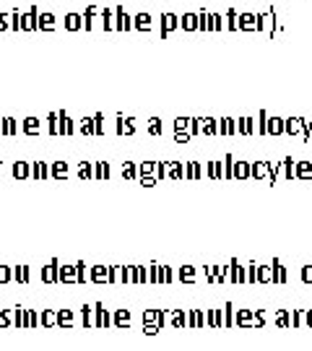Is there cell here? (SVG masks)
I'll return each instance as SVG.
<instances>
[{"label":"cell","mask_w":312,"mask_h":351,"mask_svg":"<svg viewBox=\"0 0 312 351\" xmlns=\"http://www.w3.org/2000/svg\"><path fill=\"white\" fill-rule=\"evenodd\" d=\"M19 26H21V32H39V8L37 5H29V11H21Z\"/></svg>","instance_id":"1"},{"label":"cell","mask_w":312,"mask_h":351,"mask_svg":"<svg viewBox=\"0 0 312 351\" xmlns=\"http://www.w3.org/2000/svg\"><path fill=\"white\" fill-rule=\"evenodd\" d=\"M58 120H60V136L71 138V136H75V133H78V125L71 120V114L65 112V110H60V112H58Z\"/></svg>","instance_id":"2"},{"label":"cell","mask_w":312,"mask_h":351,"mask_svg":"<svg viewBox=\"0 0 312 351\" xmlns=\"http://www.w3.org/2000/svg\"><path fill=\"white\" fill-rule=\"evenodd\" d=\"M62 29L65 32H81L84 29V13H68L62 19Z\"/></svg>","instance_id":"3"},{"label":"cell","mask_w":312,"mask_h":351,"mask_svg":"<svg viewBox=\"0 0 312 351\" xmlns=\"http://www.w3.org/2000/svg\"><path fill=\"white\" fill-rule=\"evenodd\" d=\"M42 278H45L47 284L60 281V261H50V265H47V268H42Z\"/></svg>","instance_id":"4"},{"label":"cell","mask_w":312,"mask_h":351,"mask_svg":"<svg viewBox=\"0 0 312 351\" xmlns=\"http://www.w3.org/2000/svg\"><path fill=\"white\" fill-rule=\"evenodd\" d=\"M21 133H26V136H39L42 133V120L39 117H26L24 123H21Z\"/></svg>","instance_id":"5"},{"label":"cell","mask_w":312,"mask_h":351,"mask_svg":"<svg viewBox=\"0 0 312 351\" xmlns=\"http://www.w3.org/2000/svg\"><path fill=\"white\" fill-rule=\"evenodd\" d=\"M13 180H32V164L26 162H16L11 169Z\"/></svg>","instance_id":"6"},{"label":"cell","mask_w":312,"mask_h":351,"mask_svg":"<svg viewBox=\"0 0 312 351\" xmlns=\"http://www.w3.org/2000/svg\"><path fill=\"white\" fill-rule=\"evenodd\" d=\"M58 29V19L52 13H39V32H55Z\"/></svg>","instance_id":"7"},{"label":"cell","mask_w":312,"mask_h":351,"mask_svg":"<svg viewBox=\"0 0 312 351\" xmlns=\"http://www.w3.org/2000/svg\"><path fill=\"white\" fill-rule=\"evenodd\" d=\"M50 177H52V180H68V177H71V169H68V164H65V162L50 164Z\"/></svg>","instance_id":"8"},{"label":"cell","mask_w":312,"mask_h":351,"mask_svg":"<svg viewBox=\"0 0 312 351\" xmlns=\"http://www.w3.org/2000/svg\"><path fill=\"white\" fill-rule=\"evenodd\" d=\"M50 177V164H45V162H34L32 164V180H47Z\"/></svg>","instance_id":"9"},{"label":"cell","mask_w":312,"mask_h":351,"mask_svg":"<svg viewBox=\"0 0 312 351\" xmlns=\"http://www.w3.org/2000/svg\"><path fill=\"white\" fill-rule=\"evenodd\" d=\"M97 16H101V11L97 5H88L86 11H84V29H86V32L94 29V19H97Z\"/></svg>","instance_id":"10"},{"label":"cell","mask_w":312,"mask_h":351,"mask_svg":"<svg viewBox=\"0 0 312 351\" xmlns=\"http://www.w3.org/2000/svg\"><path fill=\"white\" fill-rule=\"evenodd\" d=\"M60 281H65V284H73V281H78V268H75V265H62V268H60Z\"/></svg>","instance_id":"11"},{"label":"cell","mask_w":312,"mask_h":351,"mask_svg":"<svg viewBox=\"0 0 312 351\" xmlns=\"http://www.w3.org/2000/svg\"><path fill=\"white\" fill-rule=\"evenodd\" d=\"M115 26L123 32V29H130V16L123 11V8H115Z\"/></svg>","instance_id":"12"},{"label":"cell","mask_w":312,"mask_h":351,"mask_svg":"<svg viewBox=\"0 0 312 351\" xmlns=\"http://www.w3.org/2000/svg\"><path fill=\"white\" fill-rule=\"evenodd\" d=\"M101 24H104V32L117 29V26H115V8H104V11H101Z\"/></svg>","instance_id":"13"},{"label":"cell","mask_w":312,"mask_h":351,"mask_svg":"<svg viewBox=\"0 0 312 351\" xmlns=\"http://www.w3.org/2000/svg\"><path fill=\"white\" fill-rule=\"evenodd\" d=\"M16 133H19L16 120H13V117H3V136H5V138H13Z\"/></svg>","instance_id":"14"},{"label":"cell","mask_w":312,"mask_h":351,"mask_svg":"<svg viewBox=\"0 0 312 351\" xmlns=\"http://www.w3.org/2000/svg\"><path fill=\"white\" fill-rule=\"evenodd\" d=\"M47 133H50V136H60V120H58V112L47 114Z\"/></svg>","instance_id":"15"},{"label":"cell","mask_w":312,"mask_h":351,"mask_svg":"<svg viewBox=\"0 0 312 351\" xmlns=\"http://www.w3.org/2000/svg\"><path fill=\"white\" fill-rule=\"evenodd\" d=\"M78 133H84V136H97V133H94V117L78 120Z\"/></svg>","instance_id":"16"},{"label":"cell","mask_w":312,"mask_h":351,"mask_svg":"<svg viewBox=\"0 0 312 351\" xmlns=\"http://www.w3.org/2000/svg\"><path fill=\"white\" fill-rule=\"evenodd\" d=\"M13 281L29 284V265H16V268H13Z\"/></svg>","instance_id":"17"},{"label":"cell","mask_w":312,"mask_h":351,"mask_svg":"<svg viewBox=\"0 0 312 351\" xmlns=\"http://www.w3.org/2000/svg\"><path fill=\"white\" fill-rule=\"evenodd\" d=\"M75 175H78V180H91V177H94V169H91V164L81 162L78 164V172H75Z\"/></svg>","instance_id":"18"},{"label":"cell","mask_w":312,"mask_h":351,"mask_svg":"<svg viewBox=\"0 0 312 351\" xmlns=\"http://www.w3.org/2000/svg\"><path fill=\"white\" fill-rule=\"evenodd\" d=\"M0 32H13V16H11V11L0 13Z\"/></svg>","instance_id":"19"},{"label":"cell","mask_w":312,"mask_h":351,"mask_svg":"<svg viewBox=\"0 0 312 351\" xmlns=\"http://www.w3.org/2000/svg\"><path fill=\"white\" fill-rule=\"evenodd\" d=\"M11 281H13V268L0 265V284H11Z\"/></svg>","instance_id":"20"},{"label":"cell","mask_w":312,"mask_h":351,"mask_svg":"<svg viewBox=\"0 0 312 351\" xmlns=\"http://www.w3.org/2000/svg\"><path fill=\"white\" fill-rule=\"evenodd\" d=\"M94 177H97V180H101V177L107 180V177H110V167H107L104 162H99V164H97V172H94Z\"/></svg>","instance_id":"21"},{"label":"cell","mask_w":312,"mask_h":351,"mask_svg":"<svg viewBox=\"0 0 312 351\" xmlns=\"http://www.w3.org/2000/svg\"><path fill=\"white\" fill-rule=\"evenodd\" d=\"M58 323H65V326H71V323H73V313H71V310H62L60 315H58Z\"/></svg>","instance_id":"22"},{"label":"cell","mask_w":312,"mask_h":351,"mask_svg":"<svg viewBox=\"0 0 312 351\" xmlns=\"http://www.w3.org/2000/svg\"><path fill=\"white\" fill-rule=\"evenodd\" d=\"M91 276H94V281H101V278H107V268H101V265H97V268L91 271Z\"/></svg>","instance_id":"23"},{"label":"cell","mask_w":312,"mask_h":351,"mask_svg":"<svg viewBox=\"0 0 312 351\" xmlns=\"http://www.w3.org/2000/svg\"><path fill=\"white\" fill-rule=\"evenodd\" d=\"M136 26H138V29H149V26H151L149 16H143V13H141V16H136Z\"/></svg>","instance_id":"24"},{"label":"cell","mask_w":312,"mask_h":351,"mask_svg":"<svg viewBox=\"0 0 312 351\" xmlns=\"http://www.w3.org/2000/svg\"><path fill=\"white\" fill-rule=\"evenodd\" d=\"M172 26H175V16H164V32L172 29Z\"/></svg>","instance_id":"25"},{"label":"cell","mask_w":312,"mask_h":351,"mask_svg":"<svg viewBox=\"0 0 312 351\" xmlns=\"http://www.w3.org/2000/svg\"><path fill=\"white\" fill-rule=\"evenodd\" d=\"M42 320H45V326H52V323H55V315L45 313V315H42Z\"/></svg>","instance_id":"26"},{"label":"cell","mask_w":312,"mask_h":351,"mask_svg":"<svg viewBox=\"0 0 312 351\" xmlns=\"http://www.w3.org/2000/svg\"><path fill=\"white\" fill-rule=\"evenodd\" d=\"M0 136H3V120H0Z\"/></svg>","instance_id":"27"}]
</instances>
